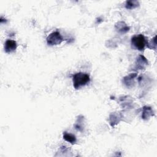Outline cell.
I'll return each instance as SVG.
<instances>
[{"instance_id":"cell-3","label":"cell","mask_w":157,"mask_h":157,"mask_svg":"<svg viewBox=\"0 0 157 157\" xmlns=\"http://www.w3.org/2000/svg\"><path fill=\"white\" fill-rule=\"evenodd\" d=\"M63 40V37L58 31L50 33L47 37V43L48 45H56L60 44Z\"/></svg>"},{"instance_id":"cell-4","label":"cell","mask_w":157,"mask_h":157,"mask_svg":"<svg viewBox=\"0 0 157 157\" xmlns=\"http://www.w3.org/2000/svg\"><path fill=\"white\" fill-rule=\"evenodd\" d=\"M148 65V61L143 55H139L136 61L135 68L136 69H144Z\"/></svg>"},{"instance_id":"cell-9","label":"cell","mask_w":157,"mask_h":157,"mask_svg":"<svg viewBox=\"0 0 157 157\" xmlns=\"http://www.w3.org/2000/svg\"><path fill=\"white\" fill-rule=\"evenodd\" d=\"M139 5V2L137 1H134V0L127 1L125 4V7L127 9H132L138 7Z\"/></svg>"},{"instance_id":"cell-1","label":"cell","mask_w":157,"mask_h":157,"mask_svg":"<svg viewBox=\"0 0 157 157\" xmlns=\"http://www.w3.org/2000/svg\"><path fill=\"white\" fill-rule=\"evenodd\" d=\"M72 81L74 87L77 90L90 82V75L86 73L78 72L73 75Z\"/></svg>"},{"instance_id":"cell-8","label":"cell","mask_w":157,"mask_h":157,"mask_svg":"<svg viewBox=\"0 0 157 157\" xmlns=\"http://www.w3.org/2000/svg\"><path fill=\"white\" fill-rule=\"evenodd\" d=\"M137 76L136 74H131L128 76H126L124 77L123 78V82L127 86H130V85H131L133 82L134 78Z\"/></svg>"},{"instance_id":"cell-2","label":"cell","mask_w":157,"mask_h":157,"mask_svg":"<svg viewBox=\"0 0 157 157\" xmlns=\"http://www.w3.org/2000/svg\"><path fill=\"white\" fill-rule=\"evenodd\" d=\"M131 44L136 49L142 51L144 49L146 44H147V42L144 35L139 34L132 37Z\"/></svg>"},{"instance_id":"cell-6","label":"cell","mask_w":157,"mask_h":157,"mask_svg":"<svg viewBox=\"0 0 157 157\" xmlns=\"http://www.w3.org/2000/svg\"><path fill=\"white\" fill-rule=\"evenodd\" d=\"M154 112L153 109L150 107L145 106L143 107V112L142 115V118L144 120H147L149 118V117L153 116Z\"/></svg>"},{"instance_id":"cell-5","label":"cell","mask_w":157,"mask_h":157,"mask_svg":"<svg viewBox=\"0 0 157 157\" xmlns=\"http://www.w3.org/2000/svg\"><path fill=\"white\" fill-rule=\"evenodd\" d=\"M4 50L6 53H10L14 52L17 48V42L13 40H7L4 44Z\"/></svg>"},{"instance_id":"cell-10","label":"cell","mask_w":157,"mask_h":157,"mask_svg":"<svg viewBox=\"0 0 157 157\" xmlns=\"http://www.w3.org/2000/svg\"><path fill=\"white\" fill-rule=\"evenodd\" d=\"M118 24L119 25H120V23H118ZM121 25H120V28H118L117 29H118V31H120L121 33H126V32H127L128 30H129V27H128L127 26H126L124 24L123 25V22H121Z\"/></svg>"},{"instance_id":"cell-7","label":"cell","mask_w":157,"mask_h":157,"mask_svg":"<svg viewBox=\"0 0 157 157\" xmlns=\"http://www.w3.org/2000/svg\"><path fill=\"white\" fill-rule=\"evenodd\" d=\"M63 139L65 140H66L67 142H68L72 144H75L77 141L76 137L74 135L70 134V133H67L66 132H63Z\"/></svg>"}]
</instances>
